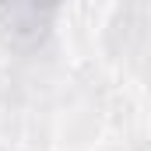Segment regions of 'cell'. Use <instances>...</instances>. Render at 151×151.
<instances>
[{
    "label": "cell",
    "instance_id": "cell-1",
    "mask_svg": "<svg viewBox=\"0 0 151 151\" xmlns=\"http://www.w3.org/2000/svg\"><path fill=\"white\" fill-rule=\"evenodd\" d=\"M60 0H0V25L14 39H39L53 14H56Z\"/></svg>",
    "mask_w": 151,
    "mask_h": 151
}]
</instances>
